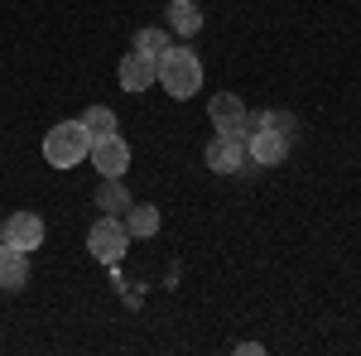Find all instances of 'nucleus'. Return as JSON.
Returning a JSON list of instances; mask_svg holds the SVG:
<instances>
[{
  "label": "nucleus",
  "mask_w": 361,
  "mask_h": 356,
  "mask_svg": "<svg viewBox=\"0 0 361 356\" xmlns=\"http://www.w3.org/2000/svg\"><path fill=\"white\" fill-rule=\"evenodd\" d=\"M29 284V250L0 241V289H25Z\"/></svg>",
  "instance_id": "nucleus-10"
},
{
  "label": "nucleus",
  "mask_w": 361,
  "mask_h": 356,
  "mask_svg": "<svg viewBox=\"0 0 361 356\" xmlns=\"http://www.w3.org/2000/svg\"><path fill=\"white\" fill-rule=\"evenodd\" d=\"M121 217H126V231L130 236H154L159 231V207L154 202H130Z\"/></svg>",
  "instance_id": "nucleus-12"
},
{
  "label": "nucleus",
  "mask_w": 361,
  "mask_h": 356,
  "mask_svg": "<svg viewBox=\"0 0 361 356\" xmlns=\"http://www.w3.org/2000/svg\"><path fill=\"white\" fill-rule=\"evenodd\" d=\"M289 145H294L289 135H279V130H270V125H255V130L246 135V159L260 164V168H275V164L289 159Z\"/></svg>",
  "instance_id": "nucleus-4"
},
{
  "label": "nucleus",
  "mask_w": 361,
  "mask_h": 356,
  "mask_svg": "<svg viewBox=\"0 0 361 356\" xmlns=\"http://www.w3.org/2000/svg\"><path fill=\"white\" fill-rule=\"evenodd\" d=\"M5 241L20 250H39L44 246V221L34 217V212H15V217H5Z\"/></svg>",
  "instance_id": "nucleus-9"
},
{
  "label": "nucleus",
  "mask_w": 361,
  "mask_h": 356,
  "mask_svg": "<svg viewBox=\"0 0 361 356\" xmlns=\"http://www.w3.org/2000/svg\"><path fill=\"white\" fill-rule=\"evenodd\" d=\"M202 159L212 173H236V168H246V135H212V145L202 149Z\"/></svg>",
  "instance_id": "nucleus-7"
},
{
  "label": "nucleus",
  "mask_w": 361,
  "mask_h": 356,
  "mask_svg": "<svg viewBox=\"0 0 361 356\" xmlns=\"http://www.w3.org/2000/svg\"><path fill=\"white\" fill-rule=\"evenodd\" d=\"M159 87H164L173 102H188L197 87H202V63L193 49H169L159 58Z\"/></svg>",
  "instance_id": "nucleus-2"
},
{
  "label": "nucleus",
  "mask_w": 361,
  "mask_h": 356,
  "mask_svg": "<svg viewBox=\"0 0 361 356\" xmlns=\"http://www.w3.org/2000/svg\"><path fill=\"white\" fill-rule=\"evenodd\" d=\"M236 352H241V356H260L265 347H260V342H236Z\"/></svg>",
  "instance_id": "nucleus-16"
},
{
  "label": "nucleus",
  "mask_w": 361,
  "mask_h": 356,
  "mask_svg": "<svg viewBox=\"0 0 361 356\" xmlns=\"http://www.w3.org/2000/svg\"><path fill=\"white\" fill-rule=\"evenodd\" d=\"M135 54L164 58L169 54V25H145V29H135Z\"/></svg>",
  "instance_id": "nucleus-15"
},
{
  "label": "nucleus",
  "mask_w": 361,
  "mask_h": 356,
  "mask_svg": "<svg viewBox=\"0 0 361 356\" xmlns=\"http://www.w3.org/2000/svg\"><path fill=\"white\" fill-rule=\"evenodd\" d=\"M87 250L102 260V265H121L126 260V250H130V231H126V217H102L92 221V231H87Z\"/></svg>",
  "instance_id": "nucleus-3"
},
{
  "label": "nucleus",
  "mask_w": 361,
  "mask_h": 356,
  "mask_svg": "<svg viewBox=\"0 0 361 356\" xmlns=\"http://www.w3.org/2000/svg\"><path fill=\"white\" fill-rule=\"evenodd\" d=\"M92 149V135H87L82 121H58L54 130L44 135V159L54 168H78Z\"/></svg>",
  "instance_id": "nucleus-1"
},
{
  "label": "nucleus",
  "mask_w": 361,
  "mask_h": 356,
  "mask_svg": "<svg viewBox=\"0 0 361 356\" xmlns=\"http://www.w3.org/2000/svg\"><path fill=\"white\" fill-rule=\"evenodd\" d=\"M169 29H173V34H197V29H202L197 0H169Z\"/></svg>",
  "instance_id": "nucleus-13"
},
{
  "label": "nucleus",
  "mask_w": 361,
  "mask_h": 356,
  "mask_svg": "<svg viewBox=\"0 0 361 356\" xmlns=\"http://www.w3.org/2000/svg\"><path fill=\"white\" fill-rule=\"evenodd\" d=\"M130 202H135V197H130V188H126V178H102V188H97V207H102L106 217H121Z\"/></svg>",
  "instance_id": "nucleus-11"
},
{
  "label": "nucleus",
  "mask_w": 361,
  "mask_h": 356,
  "mask_svg": "<svg viewBox=\"0 0 361 356\" xmlns=\"http://www.w3.org/2000/svg\"><path fill=\"white\" fill-rule=\"evenodd\" d=\"M116 78H121V87H126V92H149V87L159 82V58L135 54V49H130V54L121 58Z\"/></svg>",
  "instance_id": "nucleus-8"
},
{
  "label": "nucleus",
  "mask_w": 361,
  "mask_h": 356,
  "mask_svg": "<svg viewBox=\"0 0 361 356\" xmlns=\"http://www.w3.org/2000/svg\"><path fill=\"white\" fill-rule=\"evenodd\" d=\"M0 241H5V226H0Z\"/></svg>",
  "instance_id": "nucleus-17"
},
{
  "label": "nucleus",
  "mask_w": 361,
  "mask_h": 356,
  "mask_svg": "<svg viewBox=\"0 0 361 356\" xmlns=\"http://www.w3.org/2000/svg\"><path fill=\"white\" fill-rule=\"evenodd\" d=\"M87 159H92V168H97L102 178H126V168H130V145H126L121 135H111V140H92Z\"/></svg>",
  "instance_id": "nucleus-6"
},
{
  "label": "nucleus",
  "mask_w": 361,
  "mask_h": 356,
  "mask_svg": "<svg viewBox=\"0 0 361 356\" xmlns=\"http://www.w3.org/2000/svg\"><path fill=\"white\" fill-rule=\"evenodd\" d=\"M207 121H212L217 135H246L250 111H246V102H241L236 92H217V97L207 102Z\"/></svg>",
  "instance_id": "nucleus-5"
},
{
  "label": "nucleus",
  "mask_w": 361,
  "mask_h": 356,
  "mask_svg": "<svg viewBox=\"0 0 361 356\" xmlns=\"http://www.w3.org/2000/svg\"><path fill=\"white\" fill-rule=\"evenodd\" d=\"M82 125H87V135H92V140L121 135V121H116L111 106H87V111H82Z\"/></svg>",
  "instance_id": "nucleus-14"
}]
</instances>
